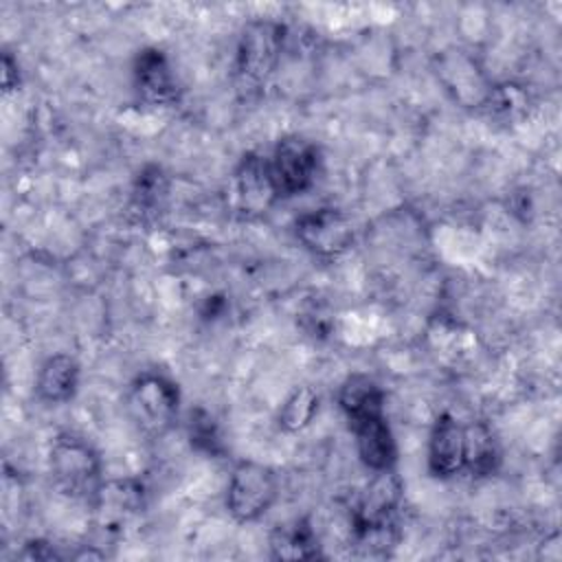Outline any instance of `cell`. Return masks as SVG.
Here are the masks:
<instances>
[{
    "label": "cell",
    "mask_w": 562,
    "mask_h": 562,
    "mask_svg": "<svg viewBox=\"0 0 562 562\" xmlns=\"http://www.w3.org/2000/svg\"><path fill=\"white\" fill-rule=\"evenodd\" d=\"M187 432H189L191 446L198 448L200 452L211 454V457H220L224 452V443H222V435H220L217 422L213 419V415L209 411L193 408L189 413Z\"/></svg>",
    "instance_id": "17"
},
{
    "label": "cell",
    "mask_w": 562,
    "mask_h": 562,
    "mask_svg": "<svg viewBox=\"0 0 562 562\" xmlns=\"http://www.w3.org/2000/svg\"><path fill=\"white\" fill-rule=\"evenodd\" d=\"M349 426L356 437L358 457L371 472H382V470L395 468L397 443H395L393 430H391L384 413L353 422Z\"/></svg>",
    "instance_id": "11"
},
{
    "label": "cell",
    "mask_w": 562,
    "mask_h": 562,
    "mask_svg": "<svg viewBox=\"0 0 562 562\" xmlns=\"http://www.w3.org/2000/svg\"><path fill=\"white\" fill-rule=\"evenodd\" d=\"M404 498V483L393 470L373 472L364 490L351 505V531L395 525Z\"/></svg>",
    "instance_id": "7"
},
{
    "label": "cell",
    "mask_w": 562,
    "mask_h": 562,
    "mask_svg": "<svg viewBox=\"0 0 562 562\" xmlns=\"http://www.w3.org/2000/svg\"><path fill=\"white\" fill-rule=\"evenodd\" d=\"M125 411L143 435L162 437L178 419L180 389L165 373L143 371L125 391Z\"/></svg>",
    "instance_id": "3"
},
{
    "label": "cell",
    "mask_w": 562,
    "mask_h": 562,
    "mask_svg": "<svg viewBox=\"0 0 562 562\" xmlns=\"http://www.w3.org/2000/svg\"><path fill=\"white\" fill-rule=\"evenodd\" d=\"M167 195V176L158 165H147L134 182V202L140 209H154Z\"/></svg>",
    "instance_id": "19"
},
{
    "label": "cell",
    "mask_w": 562,
    "mask_h": 562,
    "mask_svg": "<svg viewBox=\"0 0 562 562\" xmlns=\"http://www.w3.org/2000/svg\"><path fill=\"white\" fill-rule=\"evenodd\" d=\"M294 233L296 239L321 259L340 257L353 244V226L336 206H321L299 215Z\"/></svg>",
    "instance_id": "6"
},
{
    "label": "cell",
    "mask_w": 562,
    "mask_h": 562,
    "mask_svg": "<svg viewBox=\"0 0 562 562\" xmlns=\"http://www.w3.org/2000/svg\"><path fill=\"white\" fill-rule=\"evenodd\" d=\"M483 105L494 114L503 119H512L514 114L522 112L527 105V92L516 83H501L492 86Z\"/></svg>",
    "instance_id": "18"
},
{
    "label": "cell",
    "mask_w": 562,
    "mask_h": 562,
    "mask_svg": "<svg viewBox=\"0 0 562 562\" xmlns=\"http://www.w3.org/2000/svg\"><path fill=\"white\" fill-rule=\"evenodd\" d=\"M288 31L270 18H255L239 31L235 46V77L241 88H261L279 68Z\"/></svg>",
    "instance_id": "2"
},
{
    "label": "cell",
    "mask_w": 562,
    "mask_h": 562,
    "mask_svg": "<svg viewBox=\"0 0 562 562\" xmlns=\"http://www.w3.org/2000/svg\"><path fill=\"white\" fill-rule=\"evenodd\" d=\"M79 362L70 353H53L48 356L35 375V395L44 404H66L77 395L79 389Z\"/></svg>",
    "instance_id": "12"
},
{
    "label": "cell",
    "mask_w": 562,
    "mask_h": 562,
    "mask_svg": "<svg viewBox=\"0 0 562 562\" xmlns=\"http://www.w3.org/2000/svg\"><path fill=\"white\" fill-rule=\"evenodd\" d=\"M18 61L11 57V53H2V88L4 92H11L20 86V72H18Z\"/></svg>",
    "instance_id": "20"
},
{
    "label": "cell",
    "mask_w": 562,
    "mask_h": 562,
    "mask_svg": "<svg viewBox=\"0 0 562 562\" xmlns=\"http://www.w3.org/2000/svg\"><path fill=\"white\" fill-rule=\"evenodd\" d=\"M233 204L244 215H263L274 206L279 200L268 156H261L257 151H248L241 156L233 171Z\"/></svg>",
    "instance_id": "8"
},
{
    "label": "cell",
    "mask_w": 562,
    "mask_h": 562,
    "mask_svg": "<svg viewBox=\"0 0 562 562\" xmlns=\"http://www.w3.org/2000/svg\"><path fill=\"white\" fill-rule=\"evenodd\" d=\"M501 463L498 441L487 422H470L463 426V470L474 479L496 472Z\"/></svg>",
    "instance_id": "14"
},
{
    "label": "cell",
    "mask_w": 562,
    "mask_h": 562,
    "mask_svg": "<svg viewBox=\"0 0 562 562\" xmlns=\"http://www.w3.org/2000/svg\"><path fill=\"white\" fill-rule=\"evenodd\" d=\"M268 165L279 200L294 198L314 184L321 167V154L305 136L288 134L274 143Z\"/></svg>",
    "instance_id": "5"
},
{
    "label": "cell",
    "mask_w": 562,
    "mask_h": 562,
    "mask_svg": "<svg viewBox=\"0 0 562 562\" xmlns=\"http://www.w3.org/2000/svg\"><path fill=\"white\" fill-rule=\"evenodd\" d=\"M279 481L270 465L259 461H239L231 470L226 485V509L237 522L259 520L277 501Z\"/></svg>",
    "instance_id": "4"
},
{
    "label": "cell",
    "mask_w": 562,
    "mask_h": 562,
    "mask_svg": "<svg viewBox=\"0 0 562 562\" xmlns=\"http://www.w3.org/2000/svg\"><path fill=\"white\" fill-rule=\"evenodd\" d=\"M48 472L55 487L75 501L92 503L105 483L99 452L75 432H59L50 441Z\"/></svg>",
    "instance_id": "1"
},
{
    "label": "cell",
    "mask_w": 562,
    "mask_h": 562,
    "mask_svg": "<svg viewBox=\"0 0 562 562\" xmlns=\"http://www.w3.org/2000/svg\"><path fill=\"white\" fill-rule=\"evenodd\" d=\"M268 547L274 560H314L323 555L318 536L307 518H296L272 529Z\"/></svg>",
    "instance_id": "15"
},
{
    "label": "cell",
    "mask_w": 562,
    "mask_h": 562,
    "mask_svg": "<svg viewBox=\"0 0 562 562\" xmlns=\"http://www.w3.org/2000/svg\"><path fill=\"white\" fill-rule=\"evenodd\" d=\"M132 75H134V88L145 103L169 105L178 101L180 86L169 57L160 48L147 46L138 50L134 57Z\"/></svg>",
    "instance_id": "9"
},
{
    "label": "cell",
    "mask_w": 562,
    "mask_h": 562,
    "mask_svg": "<svg viewBox=\"0 0 562 562\" xmlns=\"http://www.w3.org/2000/svg\"><path fill=\"white\" fill-rule=\"evenodd\" d=\"M338 406L349 424L382 415L384 413V391L367 373H351L338 386Z\"/></svg>",
    "instance_id": "13"
},
{
    "label": "cell",
    "mask_w": 562,
    "mask_h": 562,
    "mask_svg": "<svg viewBox=\"0 0 562 562\" xmlns=\"http://www.w3.org/2000/svg\"><path fill=\"white\" fill-rule=\"evenodd\" d=\"M316 413H318V393L312 386L301 384V386H294L283 400L277 422L281 430L299 432L314 422Z\"/></svg>",
    "instance_id": "16"
},
{
    "label": "cell",
    "mask_w": 562,
    "mask_h": 562,
    "mask_svg": "<svg viewBox=\"0 0 562 562\" xmlns=\"http://www.w3.org/2000/svg\"><path fill=\"white\" fill-rule=\"evenodd\" d=\"M428 470L439 479L463 472V424L450 413H441L430 428Z\"/></svg>",
    "instance_id": "10"
},
{
    "label": "cell",
    "mask_w": 562,
    "mask_h": 562,
    "mask_svg": "<svg viewBox=\"0 0 562 562\" xmlns=\"http://www.w3.org/2000/svg\"><path fill=\"white\" fill-rule=\"evenodd\" d=\"M20 558H26V560H53V558H59L53 549V544H46L42 540H31L26 542L24 551L20 553Z\"/></svg>",
    "instance_id": "21"
}]
</instances>
